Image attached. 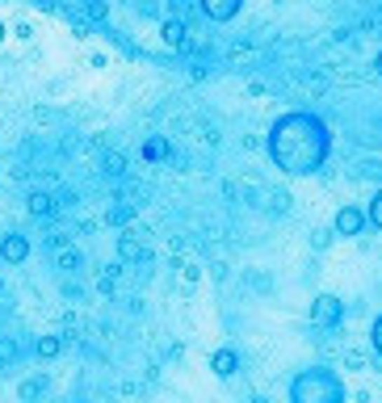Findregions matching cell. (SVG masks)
Returning a JSON list of instances; mask_svg holds the SVG:
<instances>
[{"label":"cell","mask_w":382,"mask_h":403,"mask_svg":"<svg viewBox=\"0 0 382 403\" xmlns=\"http://www.w3.org/2000/svg\"><path fill=\"white\" fill-rule=\"evenodd\" d=\"M0 42H4V25H0Z\"/></svg>","instance_id":"d6986e66"},{"label":"cell","mask_w":382,"mask_h":403,"mask_svg":"<svg viewBox=\"0 0 382 403\" xmlns=\"http://www.w3.org/2000/svg\"><path fill=\"white\" fill-rule=\"evenodd\" d=\"M25 257H29V240H25V235H4V240H0V261L21 265Z\"/></svg>","instance_id":"5b68a950"},{"label":"cell","mask_w":382,"mask_h":403,"mask_svg":"<svg viewBox=\"0 0 382 403\" xmlns=\"http://www.w3.org/2000/svg\"><path fill=\"white\" fill-rule=\"evenodd\" d=\"M168 151H172V147H168V139H164V135H151V139L143 143V160H147V164H164V160H168Z\"/></svg>","instance_id":"ba28073f"},{"label":"cell","mask_w":382,"mask_h":403,"mask_svg":"<svg viewBox=\"0 0 382 403\" xmlns=\"http://www.w3.org/2000/svg\"><path fill=\"white\" fill-rule=\"evenodd\" d=\"M210 370H214L219 378H231V374L240 370V353H236V349H214V353H210Z\"/></svg>","instance_id":"52a82bcc"},{"label":"cell","mask_w":382,"mask_h":403,"mask_svg":"<svg viewBox=\"0 0 382 403\" xmlns=\"http://www.w3.org/2000/svg\"><path fill=\"white\" fill-rule=\"evenodd\" d=\"M366 223H374V227L382 231V189L370 198V206H366Z\"/></svg>","instance_id":"7c38bea8"},{"label":"cell","mask_w":382,"mask_h":403,"mask_svg":"<svg viewBox=\"0 0 382 403\" xmlns=\"http://www.w3.org/2000/svg\"><path fill=\"white\" fill-rule=\"evenodd\" d=\"M202 4V13L210 17V21H231L240 8H244V0H198Z\"/></svg>","instance_id":"8992f818"},{"label":"cell","mask_w":382,"mask_h":403,"mask_svg":"<svg viewBox=\"0 0 382 403\" xmlns=\"http://www.w3.org/2000/svg\"><path fill=\"white\" fill-rule=\"evenodd\" d=\"M13 353H17L13 341H0V362H13Z\"/></svg>","instance_id":"e0dca14e"},{"label":"cell","mask_w":382,"mask_h":403,"mask_svg":"<svg viewBox=\"0 0 382 403\" xmlns=\"http://www.w3.org/2000/svg\"><path fill=\"white\" fill-rule=\"evenodd\" d=\"M370 341H374V357H382V315L374 320V328H370Z\"/></svg>","instance_id":"5bb4252c"},{"label":"cell","mask_w":382,"mask_h":403,"mask_svg":"<svg viewBox=\"0 0 382 403\" xmlns=\"http://www.w3.org/2000/svg\"><path fill=\"white\" fill-rule=\"evenodd\" d=\"M38 391H42V378H29V383H25V387H21V399H34V395H38Z\"/></svg>","instance_id":"2e32d148"},{"label":"cell","mask_w":382,"mask_h":403,"mask_svg":"<svg viewBox=\"0 0 382 403\" xmlns=\"http://www.w3.org/2000/svg\"><path fill=\"white\" fill-rule=\"evenodd\" d=\"M290 403H345V383L328 366L299 370L290 383Z\"/></svg>","instance_id":"7a4b0ae2"},{"label":"cell","mask_w":382,"mask_h":403,"mask_svg":"<svg viewBox=\"0 0 382 403\" xmlns=\"http://www.w3.org/2000/svg\"><path fill=\"white\" fill-rule=\"evenodd\" d=\"M38 357H42V362L59 357V336H42V341H38Z\"/></svg>","instance_id":"4fadbf2b"},{"label":"cell","mask_w":382,"mask_h":403,"mask_svg":"<svg viewBox=\"0 0 382 403\" xmlns=\"http://www.w3.org/2000/svg\"><path fill=\"white\" fill-rule=\"evenodd\" d=\"M118 257H122L126 265H130V261H143V244H139L135 235H122V240H118Z\"/></svg>","instance_id":"30bf717a"},{"label":"cell","mask_w":382,"mask_h":403,"mask_svg":"<svg viewBox=\"0 0 382 403\" xmlns=\"http://www.w3.org/2000/svg\"><path fill=\"white\" fill-rule=\"evenodd\" d=\"M29 214H34V219H46V214H55V202H50V193H29Z\"/></svg>","instance_id":"8fae6325"},{"label":"cell","mask_w":382,"mask_h":403,"mask_svg":"<svg viewBox=\"0 0 382 403\" xmlns=\"http://www.w3.org/2000/svg\"><path fill=\"white\" fill-rule=\"evenodd\" d=\"M160 38H164V42H168V46H185V25H181V21H172V17H168V21H164V25H160Z\"/></svg>","instance_id":"9c48e42d"},{"label":"cell","mask_w":382,"mask_h":403,"mask_svg":"<svg viewBox=\"0 0 382 403\" xmlns=\"http://www.w3.org/2000/svg\"><path fill=\"white\" fill-rule=\"evenodd\" d=\"M378 4H382V0H378Z\"/></svg>","instance_id":"ffe728a7"},{"label":"cell","mask_w":382,"mask_h":403,"mask_svg":"<svg viewBox=\"0 0 382 403\" xmlns=\"http://www.w3.org/2000/svg\"><path fill=\"white\" fill-rule=\"evenodd\" d=\"M345 320V303L336 294H315L311 299V324L315 328H336Z\"/></svg>","instance_id":"3957f363"},{"label":"cell","mask_w":382,"mask_h":403,"mask_svg":"<svg viewBox=\"0 0 382 403\" xmlns=\"http://www.w3.org/2000/svg\"><path fill=\"white\" fill-rule=\"evenodd\" d=\"M332 151V130L320 114H307V109H290L273 122L269 130V160L290 172V177H311L324 168Z\"/></svg>","instance_id":"6da1fadb"},{"label":"cell","mask_w":382,"mask_h":403,"mask_svg":"<svg viewBox=\"0 0 382 403\" xmlns=\"http://www.w3.org/2000/svg\"><path fill=\"white\" fill-rule=\"evenodd\" d=\"M362 227H366V210H362V206H341L336 219H332V231L345 235V240H349V235H362Z\"/></svg>","instance_id":"277c9868"},{"label":"cell","mask_w":382,"mask_h":403,"mask_svg":"<svg viewBox=\"0 0 382 403\" xmlns=\"http://www.w3.org/2000/svg\"><path fill=\"white\" fill-rule=\"evenodd\" d=\"M97 290H101V294H109V290H114V269H105V273L97 278Z\"/></svg>","instance_id":"9a60e30c"},{"label":"cell","mask_w":382,"mask_h":403,"mask_svg":"<svg viewBox=\"0 0 382 403\" xmlns=\"http://www.w3.org/2000/svg\"><path fill=\"white\" fill-rule=\"evenodd\" d=\"M374 67H378V76H382V50H378V59H374Z\"/></svg>","instance_id":"ac0fdd59"}]
</instances>
